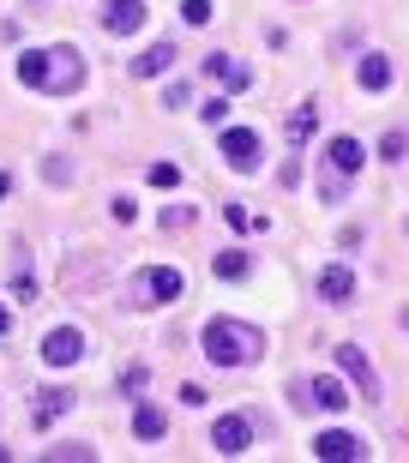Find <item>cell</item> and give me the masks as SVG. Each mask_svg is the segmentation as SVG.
Listing matches in <instances>:
<instances>
[{
    "instance_id": "1",
    "label": "cell",
    "mask_w": 409,
    "mask_h": 463,
    "mask_svg": "<svg viewBox=\"0 0 409 463\" xmlns=\"http://www.w3.org/2000/svg\"><path fill=\"white\" fill-rule=\"evenodd\" d=\"M18 79L31 90H49V97H72V90L85 85V61L79 49L67 43H54V49H24L18 54Z\"/></svg>"
},
{
    "instance_id": "2",
    "label": "cell",
    "mask_w": 409,
    "mask_h": 463,
    "mask_svg": "<svg viewBox=\"0 0 409 463\" xmlns=\"http://www.w3.org/2000/svg\"><path fill=\"white\" fill-rule=\"evenodd\" d=\"M199 349H204L211 367H253L265 337H259L253 326H241V319H211V326L199 331Z\"/></svg>"
},
{
    "instance_id": "3",
    "label": "cell",
    "mask_w": 409,
    "mask_h": 463,
    "mask_svg": "<svg viewBox=\"0 0 409 463\" xmlns=\"http://www.w3.org/2000/svg\"><path fill=\"white\" fill-rule=\"evenodd\" d=\"M133 295L145 301V307H163V301H175V295H181V271H175V265H151V271L133 283Z\"/></svg>"
},
{
    "instance_id": "4",
    "label": "cell",
    "mask_w": 409,
    "mask_h": 463,
    "mask_svg": "<svg viewBox=\"0 0 409 463\" xmlns=\"http://www.w3.org/2000/svg\"><path fill=\"white\" fill-rule=\"evenodd\" d=\"M247 446H253V421H247V415H217V428H211V451L241 458Z\"/></svg>"
},
{
    "instance_id": "5",
    "label": "cell",
    "mask_w": 409,
    "mask_h": 463,
    "mask_svg": "<svg viewBox=\"0 0 409 463\" xmlns=\"http://www.w3.org/2000/svg\"><path fill=\"white\" fill-rule=\"evenodd\" d=\"M223 163L241 169V175L259 169V133H253V127H229V133H223Z\"/></svg>"
},
{
    "instance_id": "6",
    "label": "cell",
    "mask_w": 409,
    "mask_h": 463,
    "mask_svg": "<svg viewBox=\"0 0 409 463\" xmlns=\"http://www.w3.org/2000/svg\"><path fill=\"white\" fill-rule=\"evenodd\" d=\"M313 458H325V463H356V458H367V446H361L356 433H343V428H325L319 439H313Z\"/></svg>"
},
{
    "instance_id": "7",
    "label": "cell",
    "mask_w": 409,
    "mask_h": 463,
    "mask_svg": "<svg viewBox=\"0 0 409 463\" xmlns=\"http://www.w3.org/2000/svg\"><path fill=\"white\" fill-rule=\"evenodd\" d=\"M338 367L361 385V397H379V373H374V361L361 355V344H338Z\"/></svg>"
},
{
    "instance_id": "8",
    "label": "cell",
    "mask_w": 409,
    "mask_h": 463,
    "mask_svg": "<svg viewBox=\"0 0 409 463\" xmlns=\"http://www.w3.org/2000/svg\"><path fill=\"white\" fill-rule=\"evenodd\" d=\"M79 355H85V337H79L72 326H61V331L43 337V361H49V367H72Z\"/></svg>"
},
{
    "instance_id": "9",
    "label": "cell",
    "mask_w": 409,
    "mask_h": 463,
    "mask_svg": "<svg viewBox=\"0 0 409 463\" xmlns=\"http://www.w3.org/2000/svg\"><path fill=\"white\" fill-rule=\"evenodd\" d=\"M102 31H115V36L145 31V0H109L102 6Z\"/></svg>"
},
{
    "instance_id": "10",
    "label": "cell",
    "mask_w": 409,
    "mask_h": 463,
    "mask_svg": "<svg viewBox=\"0 0 409 463\" xmlns=\"http://www.w3.org/2000/svg\"><path fill=\"white\" fill-rule=\"evenodd\" d=\"M301 397H307V410H343V403H349L343 379H307Z\"/></svg>"
},
{
    "instance_id": "11",
    "label": "cell",
    "mask_w": 409,
    "mask_h": 463,
    "mask_svg": "<svg viewBox=\"0 0 409 463\" xmlns=\"http://www.w3.org/2000/svg\"><path fill=\"white\" fill-rule=\"evenodd\" d=\"M204 72H211L223 90H247L253 85V72L241 67V61H229V54H204Z\"/></svg>"
},
{
    "instance_id": "12",
    "label": "cell",
    "mask_w": 409,
    "mask_h": 463,
    "mask_svg": "<svg viewBox=\"0 0 409 463\" xmlns=\"http://www.w3.org/2000/svg\"><path fill=\"white\" fill-rule=\"evenodd\" d=\"M319 295L331 301V307H343V301L356 295V277H349V265H325V271H319Z\"/></svg>"
},
{
    "instance_id": "13",
    "label": "cell",
    "mask_w": 409,
    "mask_h": 463,
    "mask_svg": "<svg viewBox=\"0 0 409 463\" xmlns=\"http://www.w3.org/2000/svg\"><path fill=\"white\" fill-rule=\"evenodd\" d=\"M181 54H175V43H151V49L133 61V79H157V72H169Z\"/></svg>"
},
{
    "instance_id": "14",
    "label": "cell",
    "mask_w": 409,
    "mask_h": 463,
    "mask_svg": "<svg viewBox=\"0 0 409 463\" xmlns=\"http://www.w3.org/2000/svg\"><path fill=\"white\" fill-rule=\"evenodd\" d=\"M356 79H361V90H392V61L385 54H361V67H356Z\"/></svg>"
},
{
    "instance_id": "15",
    "label": "cell",
    "mask_w": 409,
    "mask_h": 463,
    "mask_svg": "<svg viewBox=\"0 0 409 463\" xmlns=\"http://www.w3.org/2000/svg\"><path fill=\"white\" fill-rule=\"evenodd\" d=\"M325 169L331 175H356L361 169V145L356 138H331V145H325Z\"/></svg>"
},
{
    "instance_id": "16",
    "label": "cell",
    "mask_w": 409,
    "mask_h": 463,
    "mask_svg": "<svg viewBox=\"0 0 409 463\" xmlns=\"http://www.w3.org/2000/svg\"><path fill=\"white\" fill-rule=\"evenodd\" d=\"M133 433L138 439H163V433H169V415L157 410V403H138L133 410Z\"/></svg>"
},
{
    "instance_id": "17",
    "label": "cell",
    "mask_w": 409,
    "mask_h": 463,
    "mask_svg": "<svg viewBox=\"0 0 409 463\" xmlns=\"http://www.w3.org/2000/svg\"><path fill=\"white\" fill-rule=\"evenodd\" d=\"M313 120H319V109H313V103H301V109H295V115H290V151H295V145H307V138H313Z\"/></svg>"
},
{
    "instance_id": "18",
    "label": "cell",
    "mask_w": 409,
    "mask_h": 463,
    "mask_svg": "<svg viewBox=\"0 0 409 463\" xmlns=\"http://www.w3.org/2000/svg\"><path fill=\"white\" fill-rule=\"evenodd\" d=\"M72 410V392H43V403H36V428H49L54 415Z\"/></svg>"
},
{
    "instance_id": "19",
    "label": "cell",
    "mask_w": 409,
    "mask_h": 463,
    "mask_svg": "<svg viewBox=\"0 0 409 463\" xmlns=\"http://www.w3.org/2000/svg\"><path fill=\"white\" fill-rule=\"evenodd\" d=\"M211 271L223 277V283H235V277H247V253H217V265Z\"/></svg>"
},
{
    "instance_id": "20",
    "label": "cell",
    "mask_w": 409,
    "mask_h": 463,
    "mask_svg": "<svg viewBox=\"0 0 409 463\" xmlns=\"http://www.w3.org/2000/svg\"><path fill=\"white\" fill-rule=\"evenodd\" d=\"M343 193H349V175H331V169H325L319 175V199H325V205H338Z\"/></svg>"
},
{
    "instance_id": "21",
    "label": "cell",
    "mask_w": 409,
    "mask_h": 463,
    "mask_svg": "<svg viewBox=\"0 0 409 463\" xmlns=\"http://www.w3.org/2000/svg\"><path fill=\"white\" fill-rule=\"evenodd\" d=\"M181 18H187L193 31H204L211 24V0H181Z\"/></svg>"
},
{
    "instance_id": "22",
    "label": "cell",
    "mask_w": 409,
    "mask_h": 463,
    "mask_svg": "<svg viewBox=\"0 0 409 463\" xmlns=\"http://www.w3.org/2000/svg\"><path fill=\"white\" fill-rule=\"evenodd\" d=\"M193 217H199V211H193V205H169V211H163V229H187Z\"/></svg>"
},
{
    "instance_id": "23",
    "label": "cell",
    "mask_w": 409,
    "mask_h": 463,
    "mask_svg": "<svg viewBox=\"0 0 409 463\" xmlns=\"http://www.w3.org/2000/svg\"><path fill=\"white\" fill-rule=\"evenodd\" d=\"M404 145H409L404 133H385V138H379V156H385V163H397V156H404Z\"/></svg>"
},
{
    "instance_id": "24",
    "label": "cell",
    "mask_w": 409,
    "mask_h": 463,
    "mask_svg": "<svg viewBox=\"0 0 409 463\" xmlns=\"http://www.w3.org/2000/svg\"><path fill=\"white\" fill-rule=\"evenodd\" d=\"M175 181H181V169H175V163H157V169H151V187H163V193H169Z\"/></svg>"
},
{
    "instance_id": "25",
    "label": "cell",
    "mask_w": 409,
    "mask_h": 463,
    "mask_svg": "<svg viewBox=\"0 0 409 463\" xmlns=\"http://www.w3.org/2000/svg\"><path fill=\"white\" fill-rule=\"evenodd\" d=\"M181 403H187V410H204V403H211V392H204V385H193V379H187V385H181Z\"/></svg>"
},
{
    "instance_id": "26",
    "label": "cell",
    "mask_w": 409,
    "mask_h": 463,
    "mask_svg": "<svg viewBox=\"0 0 409 463\" xmlns=\"http://www.w3.org/2000/svg\"><path fill=\"white\" fill-rule=\"evenodd\" d=\"M120 385H127V392H145V385H151V367H127Z\"/></svg>"
},
{
    "instance_id": "27",
    "label": "cell",
    "mask_w": 409,
    "mask_h": 463,
    "mask_svg": "<svg viewBox=\"0 0 409 463\" xmlns=\"http://www.w3.org/2000/svg\"><path fill=\"white\" fill-rule=\"evenodd\" d=\"M109 211H115V223H133V217H138V205L127 199V193H120V199H109Z\"/></svg>"
},
{
    "instance_id": "28",
    "label": "cell",
    "mask_w": 409,
    "mask_h": 463,
    "mask_svg": "<svg viewBox=\"0 0 409 463\" xmlns=\"http://www.w3.org/2000/svg\"><path fill=\"white\" fill-rule=\"evenodd\" d=\"M199 115H204V120H211V127H223V115H229V103H223V97H211V103H204V109H199Z\"/></svg>"
},
{
    "instance_id": "29",
    "label": "cell",
    "mask_w": 409,
    "mask_h": 463,
    "mask_svg": "<svg viewBox=\"0 0 409 463\" xmlns=\"http://www.w3.org/2000/svg\"><path fill=\"white\" fill-rule=\"evenodd\" d=\"M6 193H13V175H6V169H0V199H6Z\"/></svg>"
},
{
    "instance_id": "30",
    "label": "cell",
    "mask_w": 409,
    "mask_h": 463,
    "mask_svg": "<svg viewBox=\"0 0 409 463\" xmlns=\"http://www.w3.org/2000/svg\"><path fill=\"white\" fill-rule=\"evenodd\" d=\"M6 331H13V313H6V307H0V337H6Z\"/></svg>"
}]
</instances>
